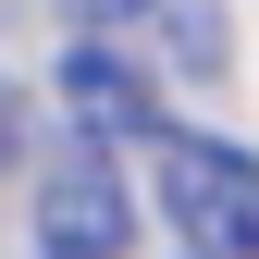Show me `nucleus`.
Here are the masks:
<instances>
[{"instance_id": "1", "label": "nucleus", "mask_w": 259, "mask_h": 259, "mask_svg": "<svg viewBox=\"0 0 259 259\" xmlns=\"http://www.w3.org/2000/svg\"><path fill=\"white\" fill-rule=\"evenodd\" d=\"M160 222L185 259H259V160L222 136H160Z\"/></svg>"}, {"instance_id": "2", "label": "nucleus", "mask_w": 259, "mask_h": 259, "mask_svg": "<svg viewBox=\"0 0 259 259\" xmlns=\"http://www.w3.org/2000/svg\"><path fill=\"white\" fill-rule=\"evenodd\" d=\"M25 222H37V259H123L136 247V198L111 173V136H50Z\"/></svg>"}, {"instance_id": "3", "label": "nucleus", "mask_w": 259, "mask_h": 259, "mask_svg": "<svg viewBox=\"0 0 259 259\" xmlns=\"http://www.w3.org/2000/svg\"><path fill=\"white\" fill-rule=\"evenodd\" d=\"M62 99H74V123H87V136H99V123H111V136H160L148 87L123 74V50H111V37H74V50H62Z\"/></svg>"}]
</instances>
